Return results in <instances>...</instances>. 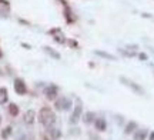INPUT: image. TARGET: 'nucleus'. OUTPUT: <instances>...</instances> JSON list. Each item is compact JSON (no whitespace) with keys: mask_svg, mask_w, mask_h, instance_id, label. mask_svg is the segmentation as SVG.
<instances>
[{"mask_svg":"<svg viewBox=\"0 0 154 140\" xmlns=\"http://www.w3.org/2000/svg\"><path fill=\"white\" fill-rule=\"evenodd\" d=\"M39 122L46 127H51L53 123L56 122V115L54 112L50 109V107H41L40 112H39Z\"/></svg>","mask_w":154,"mask_h":140,"instance_id":"f257e3e1","label":"nucleus"},{"mask_svg":"<svg viewBox=\"0 0 154 140\" xmlns=\"http://www.w3.org/2000/svg\"><path fill=\"white\" fill-rule=\"evenodd\" d=\"M54 106H56V109H59V110H69V109L72 107V100L66 99V97H60V99L56 100Z\"/></svg>","mask_w":154,"mask_h":140,"instance_id":"f03ea898","label":"nucleus"},{"mask_svg":"<svg viewBox=\"0 0 154 140\" xmlns=\"http://www.w3.org/2000/svg\"><path fill=\"white\" fill-rule=\"evenodd\" d=\"M14 91H16L17 94H20V96L27 93V86H26L23 79H16L14 80Z\"/></svg>","mask_w":154,"mask_h":140,"instance_id":"7ed1b4c3","label":"nucleus"},{"mask_svg":"<svg viewBox=\"0 0 154 140\" xmlns=\"http://www.w3.org/2000/svg\"><path fill=\"white\" fill-rule=\"evenodd\" d=\"M81 112H83V107H81V103L79 102V104L74 107L73 115L70 117V122H72V123H77V120L80 119V116H81Z\"/></svg>","mask_w":154,"mask_h":140,"instance_id":"20e7f679","label":"nucleus"},{"mask_svg":"<svg viewBox=\"0 0 154 140\" xmlns=\"http://www.w3.org/2000/svg\"><path fill=\"white\" fill-rule=\"evenodd\" d=\"M57 87L54 86V84H51V86H49L47 89H46V97L49 100H54L57 97Z\"/></svg>","mask_w":154,"mask_h":140,"instance_id":"39448f33","label":"nucleus"},{"mask_svg":"<svg viewBox=\"0 0 154 140\" xmlns=\"http://www.w3.org/2000/svg\"><path fill=\"white\" fill-rule=\"evenodd\" d=\"M49 33H50V34H57L56 37H54L57 43H60V44L66 43V37L63 36V33H61V30H60V29H53V30H50Z\"/></svg>","mask_w":154,"mask_h":140,"instance_id":"423d86ee","label":"nucleus"},{"mask_svg":"<svg viewBox=\"0 0 154 140\" xmlns=\"http://www.w3.org/2000/svg\"><path fill=\"white\" fill-rule=\"evenodd\" d=\"M59 137H60V132L53 130V129H50L44 133V140H57Z\"/></svg>","mask_w":154,"mask_h":140,"instance_id":"0eeeda50","label":"nucleus"},{"mask_svg":"<svg viewBox=\"0 0 154 140\" xmlns=\"http://www.w3.org/2000/svg\"><path fill=\"white\" fill-rule=\"evenodd\" d=\"M34 119H36V113L33 110H27L25 113V123L26 124H33L34 123Z\"/></svg>","mask_w":154,"mask_h":140,"instance_id":"6e6552de","label":"nucleus"},{"mask_svg":"<svg viewBox=\"0 0 154 140\" xmlns=\"http://www.w3.org/2000/svg\"><path fill=\"white\" fill-rule=\"evenodd\" d=\"M121 82L123 83H127V86H130V87H131L134 91H137V93H140V94H143V89H141L140 86H137L136 83L130 82V80H127V79H123V77H121Z\"/></svg>","mask_w":154,"mask_h":140,"instance_id":"1a4fd4ad","label":"nucleus"},{"mask_svg":"<svg viewBox=\"0 0 154 140\" xmlns=\"http://www.w3.org/2000/svg\"><path fill=\"white\" fill-rule=\"evenodd\" d=\"M64 17L69 23H73L74 20H76V17H73V13H72V10H70V7L67 4L64 6Z\"/></svg>","mask_w":154,"mask_h":140,"instance_id":"9d476101","label":"nucleus"},{"mask_svg":"<svg viewBox=\"0 0 154 140\" xmlns=\"http://www.w3.org/2000/svg\"><path fill=\"white\" fill-rule=\"evenodd\" d=\"M7 89L6 87H0V104H4L7 102Z\"/></svg>","mask_w":154,"mask_h":140,"instance_id":"9b49d317","label":"nucleus"},{"mask_svg":"<svg viewBox=\"0 0 154 140\" xmlns=\"http://www.w3.org/2000/svg\"><path fill=\"white\" fill-rule=\"evenodd\" d=\"M94 124H96V129H97L98 132H104L106 130V120L104 119H97Z\"/></svg>","mask_w":154,"mask_h":140,"instance_id":"f8f14e48","label":"nucleus"},{"mask_svg":"<svg viewBox=\"0 0 154 140\" xmlns=\"http://www.w3.org/2000/svg\"><path fill=\"white\" fill-rule=\"evenodd\" d=\"M9 113L13 116V117H16V116L19 115V107H17L16 103H10V104H9Z\"/></svg>","mask_w":154,"mask_h":140,"instance_id":"ddd939ff","label":"nucleus"},{"mask_svg":"<svg viewBox=\"0 0 154 140\" xmlns=\"http://www.w3.org/2000/svg\"><path fill=\"white\" fill-rule=\"evenodd\" d=\"M10 134H12V127L7 126V127H4L3 130H1V139L3 140H7L10 137Z\"/></svg>","mask_w":154,"mask_h":140,"instance_id":"4468645a","label":"nucleus"},{"mask_svg":"<svg viewBox=\"0 0 154 140\" xmlns=\"http://www.w3.org/2000/svg\"><path fill=\"white\" fill-rule=\"evenodd\" d=\"M43 49H44V52H46V53H49V54L51 56V57H54V59H60V54H59L57 52H54V50L51 49V47H49V46H44Z\"/></svg>","mask_w":154,"mask_h":140,"instance_id":"2eb2a0df","label":"nucleus"},{"mask_svg":"<svg viewBox=\"0 0 154 140\" xmlns=\"http://www.w3.org/2000/svg\"><path fill=\"white\" fill-rule=\"evenodd\" d=\"M134 129H136V123H134V122H130V123L127 124V127H126V133L129 134V133H131Z\"/></svg>","mask_w":154,"mask_h":140,"instance_id":"dca6fc26","label":"nucleus"},{"mask_svg":"<svg viewBox=\"0 0 154 140\" xmlns=\"http://www.w3.org/2000/svg\"><path fill=\"white\" fill-rule=\"evenodd\" d=\"M93 117H94L93 113H86L83 120H84V123H90V122H93Z\"/></svg>","mask_w":154,"mask_h":140,"instance_id":"f3484780","label":"nucleus"},{"mask_svg":"<svg viewBox=\"0 0 154 140\" xmlns=\"http://www.w3.org/2000/svg\"><path fill=\"white\" fill-rule=\"evenodd\" d=\"M96 54H98V56H101V57H106V59H111V60H114V56H111V54H107V53H104V52H96Z\"/></svg>","mask_w":154,"mask_h":140,"instance_id":"a211bd4d","label":"nucleus"},{"mask_svg":"<svg viewBox=\"0 0 154 140\" xmlns=\"http://www.w3.org/2000/svg\"><path fill=\"white\" fill-rule=\"evenodd\" d=\"M9 4H10L9 0H0V6L1 7H9Z\"/></svg>","mask_w":154,"mask_h":140,"instance_id":"6ab92c4d","label":"nucleus"},{"mask_svg":"<svg viewBox=\"0 0 154 140\" xmlns=\"http://www.w3.org/2000/svg\"><path fill=\"white\" fill-rule=\"evenodd\" d=\"M140 59H141V60H144V59H147V56H146V54H140Z\"/></svg>","mask_w":154,"mask_h":140,"instance_id":"aec40b11","label":"nucleus"},{"mask_svg":"<svg viewBox=\"0 0 154 140\" xmlns=\"http://www.w3.org/2000/svg\"><path fill=\"white\" fill-rule=\"evenodd\" d=\"M150 140H154V133L151 134V137H150Z\"/></svg>","mask_w":154,"mask_h":140,"instance_id":"412c9836","label":"nucleus"},{"mask_svg":"<svg viewBox=\"0 0 154 140\" xmlns=\"http://www.w3.org/2000/svg\"><path fill=\"white\" fill-rule=\"evenodd\" d=\"M1 56H3V53H1V52H0V57H1Z\"/></svg>","mask_w":154,"mask_h":140,"instance_id":"4be33fe9","label":"nucleus"},{"mask_svg":"<svg viewBox=\"0 0 154 140\" xmlns=\"http://www.w3.org/2000/svg\"><path fill=\"white\" fill-rule=\"evenodd\" d=\"M0 123H1V117H0Z\"/></svg>","mask_w":154,"mask_h":140,"instance_id":"5701e85b","label":"nucleus"}]
</instances>
